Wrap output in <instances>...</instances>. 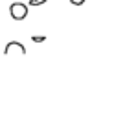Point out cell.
Returning <instances> with one entry per match:
<instances>
[{
  "instance_id": "obj_1",
  "label": "cell",
  "mask_w": 125,
  "mask_h": 135,
  "mask_svg": "<svg viewBox=\"0 0 125 135\" xmlns=\"http://www.w3.org/2000/svg\"><path fill=\"white\" fill-rule=\"evenodd\" d=\"M9 13H11V17L15 21H22V19L28 17V6L22 4V2H13L9 6Z\"/></svg>"
},
{
  "instance_id": "obj_2",
  "label": "cell",
  "mask_w": 125,
  "mask_h": 135,
  "mask_svg": "<svg viewBox=\"0 0 125 135\" xmlns=\"http://www.w3.org/2000/svg\"><path fill=\"white\" fill-rule=\"evenodd\" d=\"M13 54H17V56H24V54H26L24 45L19 43V41H11V43H8L6 48H4V56H13Z\"/></svg>"
},
{
  "instance_id": "obj_3",
  "label": "cell",
  "mask_w": 125,
  "mask_h": 135,
  "mask_svg": "<svg viewBox=\"0 0 125 135\" xmlns=\"http://www.w3.org/2000/svg\"><path fill=\"white\" fill-rule=\"evenodd\" d=\"M48 0H30V4L31 6H42V4H46Z\"/></svg>"
},
{
  "instance_id": "obj_4",
  "label": "cell",
  "mask_w": 125,
  "mask_h": 135,
  "mask_svg": "<svg viewBox=\"0 0 125 135\" xmlns=\"http://www.w3.org/2000/svg\"><path fill=\"white\" fill-rule=\"evenodd\" d=\"M44 39H46V37H42V35H41V37H37V35H33V37H31V41H33V43H42Z\"/></svg>"
},
{
  "instance_id": "obj_5",
  "label": "cell",
  "mask_w": 125,
  "mask_h": 135,
  "mask_svg": "<svg viewBox=\"0 0 125 135\" xmlns=\"http://www.w3.org/2000/svg\"><path fill=\"white\" fill-rule=\"evenodd\" d=\"M70 2L74 4V6H81V4H85L86 0H70Z\"/></svg>"
}]
</instances>
